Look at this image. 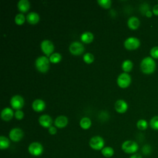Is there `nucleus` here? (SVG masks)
<instances>
[{
	"label": "nucleus",
	"instance_id": "f257e3e1",
	"mask_svg": "<svg viewBox=\"0 0 158 158\" xmlns=\"http://www.w3.org/2000/svg\"><path fill=\"white\" fill-rule=\"evenodd\" d=\"M140 69L142 72L146 75L153 73L156 69V64L151 57H146L142 59L140 63Z\"/></svg>",
	"mask_w": 158,
	"mask_h": 158
},
{
	"label": "nucleus",
	"instance_id": "f03ea898",
	"mask_svg": "<svg viewBox=\"0 0 158 158\" xmlns=\"http://www.w3.org/2000/svg\"><path fill=\"white\" fill-rule=\"evenodd\" d=\"M122 150L129 154H136L139 149V146L138 143L133 140H126L125 141L121 146Z\"/></svg>",
	"mask_w": 158,
	"mask_h": 158
},
{
	"label": "nucleus",
	"instance_id": "7ed1b4c3",
	"mask_svg": "<svg viewBox=\"0 0 158 158\" xmlns=\"http://www.w3.org/2000/svg\"><path fill=\"white\" fill-rule=\"evenodd\" d=\"M35 66L38 71L46 72L49 68V59L44 56H40L35 60Z\"/></svg>",
	"mask_w": 158,
	"mask_h": 158
},
{
	"label": "nucleus",
	"instance_id": "20e7f679",
	"mask_svg": "<svg viewBox=\"0 0 158 158\" xmlns=\"http://www.w3.org/2000/svg\"><path fill=\"white\" fill-rule=\"evenodd\" d=\"M44 151L43 145L39 142H32L28 147V152L33 156H41Z\"/></svg>",
	"mask_w": 158,
	"mask_h": 158
},
{
	"label": "nucleus",
	"instance_id": "39448f33",
	"mask_svg": "<svg viewBox=\"0 0 158 158\" xmlns=\"http://www.w3.org/2000/svg\"><path fill=\"white\" fill-rule=\"evenodd\" d=\"M89 145L94 150H101L104 147V140L100 136H94L89 139Z\"/></svg>",
	"mask_w": 158,
	"mask_h": 158
},
{
	"label": "nucleus",
	"instance_id": "423d86ee",
	"mask_svg": "<svg viewBox=\"0 0 158 158\" xmlns=\"http://www.w3.org/2000/svg\"><path fill=\"white\" fill-rule=\"evenodd\" d=\"M131 81V78L130 75L125 72L120 73L117 77V83L118 85L122 88H125L128 87Z\"/></svg>",
	"mask_w": 158,
	"mask_h": 158
},
{
	"label": "nucleus",
	"instance_id": "0eeeda50",
	"mask_svg": "<svg viewBox=\"0 0 158 158\" xmlns=\"http://www.w3.org/2000/svg\"><path fill=\"white\" fill-rule=\"evenodd\" d=\"M140 41L136 37H129L124 41V46L128 50H135L140 46Z\"/></svg>",
	"mask_w": 158,
	"mask_h": 158
},
{
	"label": "nucleus",
	"instance_id": "6e6552de",
	"mask_svg": "<svg viewBox=\"0 0 158 158\" xmlns=\"http://www.w3.org/2000/svg\"><path fill=\"white\" fill-rule=\"evenodd\" d=\"M9 137L11 141L19 142L23 137V131L20 128H14L9 131Z\"/></svg>",
	"mask_w": 158,
	"mask_h": 158
},
{
	"label": "nucleus",
	"instance_id": "1a4fd4ad",
	"mask_svg": "<svg viewBox=\"0 0 158 158\" xmlns=\"http://www.w3.org/2000/svg\"><path fill=\"white\" fill-rule=\"evenodd\" d=\"M84 50V46L78 41H73L69 46L70 52L75 56H78L81 54L83 52Z\"/></svg>",
	"mask_w": 158,
	"mask_h": 158
},
{
	"label": "nucleus",
	"instance_id": "9d476101",
	"mask_svg": "<svg viewBox=\"0 0 158 158\" xmlns=\"http://www.w3.org/2000/svg\"><path fill=\"white\" fill-rule=\"evenodd\" d=\"M41 48L42 51L47 56H50L54 51V46L51 41L48 40H44L41 43Z\"/></svg>",
	"mask_w": 158,
	"mask_h": 158
},
{
	"label": "nucleus",
	"instance_id": "9b49d317",
	"mask_svg": "<svg viewBox=\"0 0 158 158\" xmlns=\"http://www.w3.org/2000/svg\"><path fill=\"white\" fill-rule=\"evenodd\" d=\"M12 107L15 110H20L24 105L23 98L20 95H15L12 96L10 101Z\"/></svg>",
	"mask_w": 158,
	"mask_h": 158
},
{
	"label": "nucleus",
	"instance_id": "f8f14e48",
	"mask_svg": "<svg viewBox=\"0 0 158 158\" xmlns=\"http://www.w3.org/2000/svg\"><path fill=\"white\" fill-rule=\"evenodd\" d=\"M38 122L44 128H49L52 123V118L46 114L41 115L38 118Z\"/></svg>",
	"mask_w": 158,
	"mask_h": 158
},
{
	"label": "nucleus",
	"instance_id": "ddd939ff",
	"mask_svg": "<svg viewBox=\"0 0 158 158\" xmlns=\"http://www.w3.org/2000/svg\"><path fill=\"white\" fill-rule=\"evenodd\" d=\"M114 107L117 112L122 114L127 111L128 109V104L123 99H118L115 102Z\"/></svg>",
	"mask_w": 158,
	"mask_h": 158
},
{
	"label": "nucleus",
	"instance_id": "4468645a",
	"mask_svg": "<svg viewBox=\"0 0 158 158\" xmlns=\"http://www.w3.org/2000/svg\"><path fill=\"white\" fill-rule=\"evenodd\" d=\"M14 115V113L12 109H11L9 107H5L1 111V117L3 120L9 121L12 118Z\"/></svg>",
	"mask_w": 158,
	"mask_h": 158
},
{
	"label": "nucleus",
	"instance_id": "2eb2a0df",
	"mask_svg": "<svg viewBox=\"0 0 158 158\" xmlns=\"http://www.w3.org/2000/svg\"><path fill=\"white\" fill-rule=\"evenodd\" d=\"M46 107L45 102L41 99H36L32 103V108L36 112H41Z\"/></svg>",
	"mask_w": 158,
	"mask_h": 158
},
{
	"label": "nucleus",
	"instance_id": "dca6fc26",
	"mask_svg": "<svg viewBox=\"0 0 158 158\" xmlns=\"http://www.w3.org/2000/svg\"><path fill=\"white\" fill-rule=\"evenodd\" d=\"M68 123V118L64 115L58 116L54 120V125L56 127L62 128Z\"/></svg>",
	"mask_w": 158,
	"mask_h": 158
},
{
	"label": "nucleus",
	"instance_id": "f3484780",
	"mask_svg": "<svg viewBox=\"0 0 158 158\" xmlns=\"http://www.w3.org/2000/svg\"><path fill=\"white\" fill-rule=\"evenodd\" d=\"M127 25L130 29L136 30L140 25V21L138 17L132 16L128 19L127 21Z\"/></svg>",
	"mask_w": 158,
	"mask_h": 158
},
{
	"label": "nucleus",
	"instance_id": "a211bd4d",
	"mask_svg": "<svg viewBox=\"0 0 158 158\" xmlns=\"http://www.w3.org/2000/svg\"><path fill=\"white\" fill-rule=\"evenodd\" d=\"M27 20L30 24H36L40 20V16L36 12H31L27 14Z\"/></svg>",
	"mask_w": 158,
	"mask_h": 158
},
{
	"label": "nucleus",
	"instance_id": "6ab92c4d",
	"mask_svg": "<svg viewBox=\"0 0 158 158\" xmlns=\"http://www.w3.org/2000/svg\"><path fill=\"white\" fill-rule=\"evenodd\" d=\"M19 10L22 12H26L30 7V3L28 0H20L17 3Z\"/></svg>",
	"mask_w": 158,
	"mask_h": 158
},
{
	"label": "nucleus",
	"instance_id": "aec40b11",
	"mask_svg": "<svg viewBox=\"0 0 158 158\" xmlns=\"http://www.w3.org/2000/svg\"><path fill=\"white\" fill-rule=\"evenodd\" d=\"M101 154L106 158H110V157H112L114 154V150L110 146L104 147L101 150Z\"/></svg>",
	"mask_w": 158,
	"mask_h": 158
},
{
	"label": "nucleus",
	"instance_id": "412c9836",
	"mask_svg": "<svg viewBox=\"0 0 158 158\" xmlns=\"http://www.w3.org/2000/svg\"><path fill=\"white\" fill-rule=\"evenodd\" d=\"M80 38L83 43H89L93 40L94 35L91 32L85 31L81 34Z\"/></svg>",
	"mask_w": 158,
	"mask_h": 158
},
{
	"label": "nucleus",
	"instance_id": "4be33fe9",
	"mask_svg": "<svg viewBox=\"0 0 158 158\" xmlns=\"http://www.w3.org/2000/svg\"><path fill=\"white\" fill-rule=\"evenodd\" d=\"M133 62L130 60H125L123 62L122 64V70L125 72V73H127V72H130L132 69H133Z\"/></svg>",
	"mask_w": 158,
	"mask_h": 158
},
{
	"label": "nucleus",
	"instance_id": "5701e85b",
	"mask_svg": "<svg viewBox=\"0 0 158 158\" xmlns=\"http://www.w3.org/2000/svg\"><path fill=\"white\" fill-rule=\"evenodd\" d=\"M80 125L84 130L88 129L91 125V121L88 117H83L80 121Z\"/></svg>",
	"mask_w": 158,
	"mask_h": 158
},
{
	"label": "nucleus",
	"instance_id": "b1692460",
	"mask_svg": "<svg viewBox=\"0 0 158 158\" xmlns=\"http://www.w3.org/2000/svg\"><path fill=\"white\" fill-rule=\"evenodd\" d=\"M10 146V141L9 138L4 136H0V148L1 149H6Z\"/></svg>",
	"mask_w": 158,
	"mask_h": 158
},
{
	"label": "nucleus",
	"instance_id": "393cba45",
	"mask_svg": "<svg viewBox=\"0 0 158 158\" xmlns=\"http://www.w3.org/2000/svg\"><path fill=\"white\" fill-rule=\"evenodd\" d=\"M49 61L52 63H58L60 62L62 59V56L58 52H54L52 53L50 56H49Z\"/></svg>",
	"mask_w": 158,
	"mask_h": 158
},
{
	"label": "nucleus",
	"instance_id": "a878e982",
	"mask_svg": "<svg viewBox=\"0 0 158 158\" xmlns=\"http://www.w3.org/2000/svg\"><path fill=\"white\" fill-rule=\"evenodd\" d=\"M136 127L139 130H145L148 128V123L144 119H140L136 123Z\"/></svg>",
	"mask_w": 158,
	"mask_h": 158
},
{
	"label": "nucleus",
	"instance_id": "bb28decb",
	"mask_svg": "<svg viewBox=\"0 0 158 158\" xmlns=\"http://www.w3.org/2000/svg\"><path fill=\"white\" fill-rule=\"evenodd\" d=\"M149 126L154 130H158V115L153 117L149 122Z\"/></svg>",
	"mask_w": 158,
	"mask_h": 158
},
{
	"label": "nucleus",
	"instance_id": "cd10ccee",
	"mask_svg": "<svg viewBox=\"0 0 158 158\" xmlns=\"http://www.w3.org/2000/svg\"><path fill=\"white\" fill-rule=\"evenodd\" d=\"M25 20V15L23 14H18L15 17V22L17 25H22Z\"/></svg>",
	"mask_w": 158,
	"mask_h": 158
},
{
	"label": "nucleus",
	"instance_id": "c85d7f7f",
	"mask_svg": "<svg viewBox=\"0 0 158 158\" xmlns=\"http://www.w3.org/2000/svg\"><path fill=\"white\" fill-rule=\"evenodd\" d=\"M94 56L90 52H87L83 56V60L87 64L92 63L94 61Z\"/></svg>",
	"mask_w": 158,
	"mask_h": 158
},
{
	"label": "nucleus",
	"instance_id": "c756f323",
	"mask_svg": "<svg viewBox=\"0 0 158 158\" xmlns=\"http://www.w3.org/2000/svg\"><path fill=\"white\" fill-rule=\"evenodd\" d=\"M97 2L99 4V5L106 9L109 8L111 6L110 0H98Z\"/></svg>",
	"mask_w": 158,
	"mask_h": 158
},
{
	"label": "nucleus",
	"instance_id": "7c9ffc66",
	"mask_svg": "<svg viewBox=\"0 0 158 158\" xmlns=\"http://www.w3.org/2000/svg\"><path fill=\"white\" fill-rule=\"evenodd\" d=\"M141 151H142V152L144 155L145 156H149L151 153V151H152V148L151 147L150 145L149 144H145L144 145L143 147H142V149H141Z\"/></svg>",
	"mask_w": 158,
	"mask_h": 158
},
{
	"label": "nucleus",
	"instance_id": "2f4dec72",
	"mask_svg": "<svg viewBox=\"0 0 158 158\" xmlns=\"http://www.w3.org/2000/svg\"><path fill=\"white\" fill-rule=\"evenodd\" d=\"M151 57L154 59H158V46H154L150 50Z\"/></svg>",
	"mask_w": 158,
	"mask_h": 158
},
{
	"label": "nucleus",
	"instance_id": "473e14b6",
	"mask_svg": "<svg viewBox=\"0 0 158 158\" xmlns=\"http://www.w3.org/2000/svg\"><path fill=\"white\" fill-rule=\"evenodd\" d=\"M14 115L17 120H22L24 117V114L23 112L21 110H17L15 111Z\"/></svg>",
	"mask_w": 158,
	"mask_h": 158
},
{
	"label": "nucleus",
	"instance_id": "72a5a7b5",
	"mask_svg": "<svg viewBox=\"0 0 158 158\" xmlns=\"http://www.w3.org/2000/svg\"><path fill=\"white\" fill-rule=\"evenodd\" d=\"M149 10V6L148 4H143L140 7V11L141 12V13L144 15L146 14V13Z\"/></svg>",
	"mask_w": 158,
	"mask_h": 158
},
{
	"label": "nucleus",
	"instance_id": "f704fd0d",
	"mask_svg": "<svg viewBox=\"0 0 158 158\" xmlns=\"http://www.w3.org/2000/svg\"><path fill=\"white\" fill-rule=\"evenodd\" d=\"M48 132L49 134L53 135H55L57 133V129L56 127L54 126H51L49 128H48Z\"/></svg>",
	"mask_w": 158,
	"mask_h": 158
},
{
	"label": "nucleus",
	"instance_id": "c9c22d12",
	"mask_svg": "<svg viewBox=\"0 0 158 158\" xmlns=\"http://www.w3.org/2000/svg\"><path fill=\"white\" fill-rule=\"evenodd\" d=\"M152 13L154 15L158 16V4L155 5L152 8Z\"/></svg>",
	"mask_w": 158,
	"mask_h": 158
},
{
	"label": "nucleus",
	"instance_id": "e433bc0d",
	"mask_svg": "<svg viewBox=\"0 0 158 158\" xmlns=\"http://www.w3.org/2000/svg\"><path fill=\"white\" fill-rule=\"evenodd\" d=\"M129 158H143L142 157V156H141L139 154H132Z\"/></svg>",
	"mask_w": 158,
	"mask_h": 158
},
{
	"label": "nucleus",
	"instance_id": "4c0bfd02",
	"mask_svg": "<svg viewBox=\"0 0 158 158\" xmlns=\"http://www.w3.org/2000/svg\"><path fill=\"white\" fill-rule=\"evenodd\" d=\"M152 14H153V13H152V11H151L150 10H148L146 13V14H145V15L147 17H149V18H150V17H151L152 16Z\"/></svg>",
	"mask_w": 158,
	"mask_h": 158
}]
</instances>
